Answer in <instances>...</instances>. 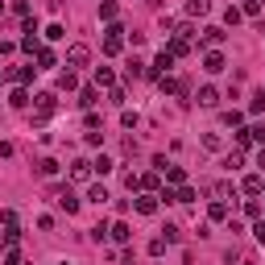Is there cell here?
Masks as SVG:
<instances>
[{"mask_svg": "<svg viewBox=\"0 0 265 265\" xmlns=\"http://www.w3.org/2000/svg\"><path fill=\"white\" fill-rule=\"evenodd\" d=\"M253 112H265V91H257V95H253Z\"/></svg>", "mask_w": 265, "mask_h": 265, "instance_id": "obj_32", "label": "cell"}, {"mask_svg": "<svg viewBox=\"0 0 265 265\" xmlns=\"http://www.w3.org/2000/svg\"><path fill=\"white\" fill-rule=\"evenodd\" d=\"M9 104H13V108H25V104H29V95H25V91H13Z\"/></svg>", "mask_w": 265, "mask_h": 265, "instance_id": "obj_28", "label": "cell"}, {"mask_svg": "<svg viewBox=\"0 0 265 265\" xmlns=\"http://www.w3.org/2000/svg\"><path fill=\"white\" fill-rule=\"evenodd\" d=\"M166 182H174V187H182V166H166Z\"/></svg>", "mask_w": 265, "mask_h": 265, "instance_id": "obj_19", "label": "cell"}, {"mask_svg": "<svg viewBox=\"0 0 265 265\" xmlns=\"http://www.w3.org/2000/svg\"><path fill=\"white\" fill-rule=\"evenodd\" d=\"M38 62H42L38 71H50V66H54V54H50V50H38Z\"/></svg>", "mask_w": 265, "mask_h": 265, "instance_id": "obj_22", "label": "cell"}, {"mask_svg": "<svg viewBox=\"0 0 265 265\" xmlns=\"http://www.w3.org/2000/svg\"><path fill=\"white\" fill-rule=\"evenodd\" d=\"M95 87H116V75H112V66H95Z\"/></svg>", "mask_w": 265, "mask_h": 265, "instance_id": "obj_6", "label": "cell"}, {"mask_svg": "<svg viewBox=\"0 0 265 265\" xmlns=\"http://www.w3.org/2000/svg\"><path fill=\"white\" fill-rule=\"evenodd\" d=\"M199 104H203V108H216V104H220V91H216V87H199Z\"/></svg>", "mask_w": 265, "mask_h": 265, "instance_id": "obj_10", "label": "cell"}, {"mask_svg": "<svg viewBox=\"0 0 265 265\" xmlns=\"http://www.w3.org/2000/svg\"><path fill=\"white\" fill-rule=\"evenodd\" d=\"M62 265H66V261H62Z\"/></svg>", "mask_w": 265, "mask_h": 265, "instance_id": "obj_34", "label": "cell"}, {"mask_svg": "<svg viewBox=\"0 0 265 265\" xmlns=\"http://www.w3.org/2000/svg\"><path fill=\"white\" fill-rule=\"evenodd\" d=\"M203 145H207V149H220L224 141H220V132H207V137H203Z\"/></svg>", "mask_w": 265, "mask_h": 265, "instance_id": "obj_29", "label": "cell"}, {"mask_svg": "<svg viewBox=\"0 0 265 265\" xmlns=\"http://www.w3.org/2000/svg\"><path fill=\"white\" fill-rule=\"evenodd\" d=\"M153 66H157V71H162V75H166V71H170V66H174V54H170V50H162V54H157V62H153Z\"/></svg>", "mask_w": 265, "mask_h": 265, "instance_id": "obj_16", "label": "cell"}, {"mask_svg": "<svg viewBox=\"0 0 265 265\" xmlns=\"http://www.w3.org/2000/svg\"><path fill=\"white\" fill-rule=\"evenodd\" d=\"M38 174H42V178L58 174V162H54V157H42V162H38Z\"/></svg>", "mask_w": 265, "mask_h": 265, "instance_id": "obj_14", "label": "cell"}, {"mask_svg": "<svg viewBox=\"0 0 265 265\" xmlns=\"http://www.w3.org/2000/svg\"><path fill=\"white\" fill-rule=\"evenodd\" d=\"M91 166H95V170H99V174H108V170H112V157H95Z\"/></svg>", "mask_w": 265, "mask_h": 265, "instance_id": "obj_27", "label": "cell"}, {"mask_svg": "<svg viewBox=\"0 0 265 265\" xmlns=\"http://www.w3.org/2000/svg\"><path fill=\"white\" fill-rule=\"evenodd\" d=\"M0 228H5V232H0V241H5V245H13L17 236H21V224H17V211H0Z\"/></svg>", "mask_w": 265, "mask_h": 265, "instance_id": "obj_2", "label": "cell"}, {"mask_svg": "<svg viewBox=\"0 0 265 265\" xmlns=\"http://www.w3.org/2000/svg\"><path fill=\"white\" fill-rule=\"evenodd\" d=\"M120 50H124V29L112 25V29H108V38H104V54H120Z\"/></svg>", "mask_w": 265, "mask_h": 265, "instance_id": "obj_3", "label": "cell"}, {"mask_svg": "<svg viewBox=\"0 0 265 265\" xmlns=\"http://www.w3.org/2000/svg\"><path fill=\"white\" fill-rule=\"evenodd\" d=\"M128 236H132V232H128V224H112V241H116V245H124Z\"/></svg>", "mask_w": 265, "mask_h": 265, "instance_id": "obj_17", "label": "cell"}, {"mask_svg": "<svg viewBox=\"0 0 265 265\" xmlns=\"http://www.w3.org/2000/svg\"><path fill=\"white\" fill-rule=\"evenodd\" d=\"M91 170H95V166H91V162H83V157H79V162H71V178H75V182H87V178H91Z\"/></svg>", "mask_w": 265, "mask_h": 265, "instance_id": "obj_5", "label": "cell"}, {"mask_svg": "<svg viewBox=\"0 0 265 265\" xmlns=\"http://www.w3.org/2000/svg\"><path fill=\"white\" fill-rule=\"evenodd\" d=\"M241 162H245V153H241V149H232V153L224 157V166H228V170H241Z\"/></svg>", "mask_w": 265, "mask_h": 265, "instance_id": "obj_18", "label": "cell"}, {"mask_svg": "<svg viewBox=\"0 0 265 265\" xmlns=\"http://www.w3.org/2000/svg\"><path fill=\"white\" fill-rule=\"evenodd\" d=\"M245 13H249V17H257V13H261V0H245Z\"/></svg>", "mask_w": 265, "mask_h": 265, "instance_id": "obj_31", "label": "cell"}, {"mask_svg": "<svg viewBox=\"0 0 265 265\" xmlns=\"http://www.w3.org/2000/svg\"><path fill=\"white\" fill-rule=\"evenodd\" d=\"M141 75H145V62L132 58V62H128V79H141Z\"/></svg>", "mask_w": 265, "mask_h": 265, "instance_id": "obj_23", "label": "cell"}, {"mask_svg": "<svg viewBox=\"0 0 265 265\" xmlns=\"http://www.w3.org/2000/svg\"><path fill=\"white\" fill-rule=\"evenodd\" d=\"M99 17H104V21H116V5H112V0H108V5H99Z\"/></svg>", "mask_w": 265, "mask_h": 265, "instance_id": "obj_26", "label": "cell"}, {"mask_svg": "<svg viewBox=\"0 0 265 265\" xmlns=\"http://www.w3.org/2000/svg\"><path fill=\"white\" fill-rule=\"evenodd\" d=\"M54 104H58V99H54L50 91H42V95H38V116H50V112H54Z\"/></svg>", "mask_w": 265, "mask_h": 265, "instance_id": "obj_11", "label": "cell"}, {"mask_svg": "<svg viewBox=\"0 0 265 265\" xmlns=\"http://www.w3.org/2000/svg\"><path fill=\"white\" fill-rule=\"evenodd\" d=\"M257 166H261V170H265V149H261V157H257Z\"/></svg>", "mask_w": 265, "mask_h": 265, "instance_id": "obj_33", "label": "cell"}, {"mask_svg": "<svg viewBox=\"0 0 265 265\" xmlns=\"http://www.w3.org/2000/svg\"><path fill=\"white\" fill-rule=\"evenodd\" d=\"M187 50H191L187 38H174V42H170V54H187Z\"/></svg>", "mask_w": 265, "mask_h": 265, "instance_id": "obj_24", "label": "cell"}, {"mask_svg": "<svg viewBox=\"0 0 265 265\" xmlns=\"http://www.w3.org/2000/svg\"><path fill=\"white\" fill-rule=\"evenodd\" d=\"M211 220H228V207L224 203H211Z\"/></svg>", "mask_w": 265, "mask_h": 265, "instance_id": "obj_30", "label": "cell"}, {"mask_svg": "<svg viewBox=\"0 0 265 265\" xmlns=\"http://www.w3.org/2000/svg\"><path fill=\"white\" fill-rule=\"evenodd\" d=\"M66 62H71V66H87L91 62V50L87 46H71V50H66Z\"/></svg>", "mask_w": 265, "mask_h": 265, "instance_id": "obj_4", "label": "cell"}, {"mask_svg": "<svg viewBox=\"0 0 265 265\" xmlns=\"http://www.w3.org/2000/svg\"><path fill=\"white\" fill-rule=\"evenodd\" d=\"M87 199L99 207V203H108V191H104V187H91V191H87Z\"/></svg>", "mask_w": 265, "mask_h": 265, "instance_id": "obj_20", "label": "cell"}, {"mask_svg": "<svg viewBox=\"0 0 265 265\" xmlns=\"http://www.w3.org/2000/svg\"><path fill=\"white\" fill-rule=\"evenodd\" d=\"M95 99H99V87H83V91H79V104H83V108H91Z\"/></svg>", "mask_w": 265, "mask_h": 265, "instance_id": "obj_15", "label": "cell"}, {"mask_svg": "<svg viewBox=\"0 0 265 265\" xmlns=\"http://www.w3.org/2000/svg\"><path fill=\"white\" fill-rule=\"evenodd\" d=\"M58 87H62V91H71V87H75V75H71V71H62V75H58Z\"/></svg>", "mask_w": 265, "mask_h": 265, "instance_id": "obj_25", "label": "cell"}, {"mask_svg": "<svg viewBox=\"0 0 265 265\" xmlns=\"http://www.w3.org/2000/svg\"><path fill=\"white\" fill-rule=\"evenodd\" d=\"M199 38H203V46H220V42H224V29H220V25H207Z\"/></svg>", "mask_w": 265, "mask_h": 265, "instance_id": "obj_9", "label": "cell"}, {"mask_svg": "<svg viewBox=\"0 0 265 265\" xmlns=\"http://www.w3.org/2000/svg\"><path fill=\"white\" fill-rule=\"evenodd\" d=\"M211 13V0H187V17H207Z\"/></svg>", "mask_w": 265, "mask_h": 265, "instance_id": "obj_8", "label": "cell"}, {"mask_svg": "<svg viewBox=\"0 0 265 265\" xmlns=\"http://www.w3.org/2000/svg\"><path fill=\"white\" fill-rule=\"evenodd\" d=\"M137 211H141V216H153V211H157V195H141V199H137Z\"/></svg>", "mask_w": 265, "mask_h": 265, "instance_id": "obj_12", "label": "cell"}, {"mask_svg": "<svg viewBox=\"0 0 265 265\" xmlns=\"http://www.w3.org/2000/svg\"><path fill=\"white\" fill-rule=\"evenodd\" d=\"M162 91H170V95H182V83H178V79H166V75H162Z\"/></svg>", "mask_w": 265, "mask_h": 265, "instance_id": "obj_21", "label": "cell"}, {"mask_svg": "<svg viewBox=\"0 0 265 265\" xmlns=\"http://www.w3.org/2000/svg\"><path fill=\"white\" fill-rule=\"evenodd\" d=\"M261 191H265V178L261 174H249L245 178V195H261Z\"/></svg>", "mask_w": 265, "mask_h": 265, "instance_id": "obj_13", "label": "cell"}, {"mask_svg": "<svg viewBox=\"0 0 265 265\" xmlns=\"http://www.w3.org/2000/svg\"><path fill=\"white\" fill-rule=\"evenodd\" d=\"M224 66H228V62H224V54H216V50H211V54L203 58V71H207V75H220Z\"/></svg>", "mask_w": 265, "mask_h": 265, "instance_id": "obj_7", "label": "cell"}, {"mask_svg": "<svg viewBox=\"0 0 265 265\" xmlns=\"http://www.w3.org/2000/svg\"><path fill=\"white\" fill-rule=\"evenodd\" d=\"M50 199H54V203H58L66 216H75V211H79V199L71 195V187H54V191H50Z\"/></svg>", "mask_w": 265, "mask_h": 265, "instance_id": "obj_1", "label": "cell"}]
</instances>
